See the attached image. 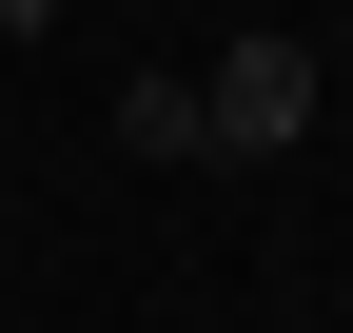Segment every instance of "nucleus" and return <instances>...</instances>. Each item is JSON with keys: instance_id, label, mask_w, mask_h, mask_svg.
I'll use <instances>...</instances> for the list:
<instances>
[{"instance_id": "f257e3e1", "label": "nucleus", "mask_w": 353, "mask_h": 333, "mask_svg": "<svg viewBox=\"0 0 353 333\" xmlns=\"http://www.w3.org/2000/svg\"><path fill=\"white\" fill-rule=\"evenodd\" d=\"M196 138H216V157H294V138H314V39H275V20H255L236 59L196 78Z\"/></svg>"}, {"instance_id": "f03ea898", "label": "nucleus", "mask_w": 353, "mask_h": 333, "mask_svg": "<svg viewBox=\"0 0 353 333\" xmlns=\"http://www.w3.org/2000/svg\"><path fill=\"white\" fill-rule=\"evenodd\" d=\"M118 157H216L196 138V78H118Z\"/></svg>"}, {"instance_id": "7ed1b4c3", "label": "nucleus", "mask_w": 353, "mask_h": 333, "mask_svg": "<svg viewBox=\"0 0 353 333\" xmlns=\"http://www.w3.org/2000/svg\"><path fill=\"white\" fill-rule=\"evenodd\" d=\"M39 20H59V0H0V39H39Z\"/></svg>"}]
</instances>
